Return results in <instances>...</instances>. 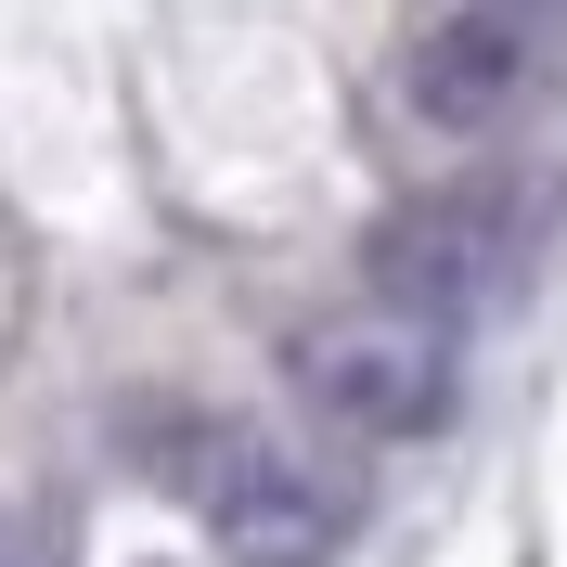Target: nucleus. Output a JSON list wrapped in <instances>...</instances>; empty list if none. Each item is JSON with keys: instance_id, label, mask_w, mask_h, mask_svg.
Segmentation results:
<instances>
[{"instance_id": "f257e3e1", "label": "nucleus", "mask_w": 567, "mask_h": 567, "mask_svg": "<svg viewBox=\"0 0 567 567\" xmlns=\"http://www.w3.org/2000/svg\"><path fill=\"white\" fill-rule=\"evenodd\" d=\"M155 477L194 491V516L233 567H336V542H349V491L258 425H181Z\"/></svg>"}, {"instance_id": "f03ea898", "label": "nucleus", "mask_w": 567, "mask_h": 567, "mask_svg": "<svg viewBox=\"0 0 567 567\" xmlns=\"http://www.w3.org/2000/svg\"><path fill=\"white\" fill-rule=\"evenodd\" d=\"M284 374H297V400L322 425H349V439H425V425H452V322L374 297V310L297 322Z\"/></svg>"}, {"instance_id": "7ed1b4c3", "label": "nucleus", "mask_w": 567, "mask_h": 567, "mask_svg": "<svg viewBox=\"0 0 567 567\" xmlns=\"http://www.w3.org/2000/svg\"><path fill=\"white\" fill-rule=\"evenodd\" d=\"M555 65H567V0H464L400 52V104L439 142H491Z\"/></svg>"}, {"instance_id": "20e7f679", "label": "nucleus", "mask_w": 567, "mask_h": 567, "mask_svg": "<svg viewBox=\"0 0 567 567\" xmlns=\"http://www.w3.org/2000/svg\"><path fill=\"white\" fill-rule=\"evenodd\" d=\"M529 258V207L503 194H425L374 233V297L388 310H425V322H464L477 297H503Z\"/></svg>"}, {"instance_id": "39448f33", "label": "nucleus", "mask_w": 567, "mask_h": 567, "mask_svg": "<svg viewBox=\"0 0 567 567\" xmlns=\"http://www.w3.org/2000/svg\"><path fill=\"white\" fill-rule=\"evenodd\" d=\"M0 567H27V529H13V516H0Z\"/></svg>"}]
</instances>
